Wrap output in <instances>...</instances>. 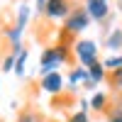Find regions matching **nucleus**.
Wrapping results in <instances>:
<instances>
[{
  "label": "nucleus",
  "instance_id": "nucleus-1",
  "mask_svg": "<svg viewBox=\"0 0 122 122\" xmlns=\"http://www.w3.org/2000/svg\"><path fill=\"white\" fill-rule=\"evenodd\" d=\"M64 61H68V46H66V44H56V46L44 49L42 59H39V71H42V76L56 71Z\"/></svg>",
  "mask_w": 122,
  "mask_h": 122
},
{
  "label": "nucleus",
  "instance_id": "nucleus-2",
  "mask_svg": "<svg viewBox=\"0 0 122 122\" xmlns=\"http://www.w3.org/2000/svg\"><path fill=\"white\" fill-rule=\"evenodd\" d=\"M90 22H93V20L88 17V12H86L83 7L71 10L68 17L64 20V32H66V34H68V32H71V34H81V32H86V29H88Z\"/></svg>",
  "mask_w": 122,
  "mask_h": 122
},
{
  "label": "nucleus",
  "instance_id": "nucleus-3",
  "mask_svg": "<svg viewBox=\"0 0 122 122\" xmlns=\"http://www.w3.org/2000/svg\"><path fill=\"white\" fill-rule=\"evenodd\" d=\"M73 54L81 61V66L88 68V66H93L98 61V44L93 39H81V42H76V46H73Z\"/></svg>",
  "mask_w": 122,
  "mask_h": 122
},
{
  "label": "nucleus",
  "instance_id": "nucleus-4",
  "mask_svg": "<svg viewBox=\"0 0 122 122\" xmlns=\"http://www.w3.org/2000/svg\"><path fill=\"white\" fill-rule=\"evenodd\" d=\"M71 12V7H68V0H46V5H44V12L49 20H66Z\"/></svg>",
  "mask_w": 122,
  "mask_h": 122
},
{
  "label": "nucleus",
  "instance_id": "nucleus-5",
  "mask_svg": "<svg viewBox=\"0 0 122 122\" xmlns=\"http://www.w3.org/2000/svg\"><path fill=\"white\" fill-rule=\"evenodd\" d=\"M86 12L90 20H95V22H103V20L110 15V5L107 0H86Z\"/></svg>",
  "mask_w": 122,
  "mask_h": 122
},
{
  "label": "nucleus",
  "instance_id": "nucleus-6",
  "mask_svg": "<svg viewBox=\"0 0 122 122\" xmlns=\"http://www.w3.org/2000/svg\"><path fill=\"white\" fill-rule=\"evenodd\" d=\"M61 88H64V78H61V73L51 71V73L42 76V90H44V93L56 95V93H61Z\"/></svg>",
  "mask_w": 122,
  "mask_h": 122
},
{
  "label": "nucleus",
  "instance_id": "nucleus-7",
  "mask_svg": "<svg viewBox=\"0 0 122 122\" xmlns=\"http://www.w3.org/2000/svg\"><path fill=\"white\" fill-rule=\"evenodd\" d=\"M86 71H88V78L93 81L95 86H98V83H103V81H105V73H107L105 66H103V61H95V64H93V66H88Z\"/></svg>",
  "mask_w": 122,
  "mask_h": 122
},
{
  "label": "nucleus",
  "instance_id": "nucleus-8",
  "mask_svg": "<svg viewBox=\"0 0 122 122\" xmlns=\"http://www.w3.org/2000/svg\"><path fill=\"white\" fill-rule=\"evenodd\" d=\"M27 56H29V51H27V49L22 46V49H20V51L15 54V73L17 76H25V66H27Z\"/></svg>",
  "mask_w": 122,
  "mask_h": 122
},
{
  "label": "nucleus",
  "instance_id": "nucleus-9",
  "mask_svg": "<svg viewBox=\"0 0 122 122\" xmlns=\"http://www.w3.org/2000/svg\"><path fill=\"white\" fill-rule=\"evenodd\" d=\"M29 5H20V10H17V22H15V27L20 29V32H25V27H27V22H29Z\"/></svg>",
  "mask_w": 122,
  "mask_h": 122
},
{
  "label": "nucleus",
  "instance_id": "nucleus-10",
  "mask_svg": "<svg viewBox=\"0 0 122 122\" xmlns=\"http://www.w3.org/2000/svg\"><path fill=\"white\" fill-rule=\"evenodd\" d=\"M105 46L107 49H122V29H112L110 37H105Z\"/></svg>",
  "mask_w": 122,
  "mask_h": 122
},
{
  "label": "nucleus",
  "instance_id": "nucleus-11",
  "mask_svg": "<svg viewBox=\"0 0 122 122\" xmlns=\"http://www.w3.org/2000/svg\"><path fill=\"white\" fill-rule=\"evenodd\" d=\"M93 110H98V112H103V110L107 107V93H95L93 98H90V103H88Z\"/></svg>",
  "mask_w": 122,
  "mask_h": 122
},
{
  "label": "nucleus",
  "instance_id": "nucleus-12",
  "mask_svg": "<svg viewBox=\"0 0 122 122\" xmlns=\"http://www.w3.org/2000/svg\"><path fill=\"white\" fill-rule=\"evenodd\" d=\"M86 78H88V71H86L83 66H78V68H73V71H71V76H68V83H71V86H76V83H83Z\"/></svg>",
  "mask_w": 122,
  "mask_h": 122
},
{
  "label": "nucleus",
  "instance_id": "nucleus-13",
  "mask_svg": "<svg viewBox=\"0 0 122 122\" xmlns=\"http://www.w3.org/2000/svg\"><path fill=\"white\" fill-rule=\"evenodd\" d=\"M107 81H110L115 88H122V66L115 68V71H110V73H107Z\"/></svg>",
  "mask_w": 122,
  "mask_h": 122
},
{
  "label": "nucleus",
  "instance_id": "nucleus-14",
  "mask_svg": "<svg viewBox=\"0 0 122 122\" xmlns=\"http://www.w3.org/2000/svg\"><path fill=\"white\" fill-rule=\"evenodd\" d=\"M103 66H105V71H115V68H120V66H122V54H120V56H110V59H105Z\"/></svg>",
  "mask_w": 122,
  "mask_h": 122
},
{
  "label": "nucleus",
  "instance_id": "nucleus-15",
  "mask_svg": "<svg viewBox=\"0 0 122 122\" xmlns=\"http://www.w3.org/2000/svg\"><path fill=\"white\" fill-rule=\"evenodd\" d=\"M15 122H42V117L39 115H34V112H22Z\"/></svg>",
  "mask_w": 122,
  "mask_h": 122
},
{
  "label": "nucleus",
  "instance_id": "nucleus-16",
  "mask_svg": "<svg viewBox=\"0 0 122 122\" xmlns=\"http://www.w3.org/2000/svg\"><path fill=\"white\" fill-rule=\"evenodd\" d=\"M68 122H90V117H88V112L78 110V112H73V115L68 117Z\"/></svg>",
  "mask_w": 122,
  "mask_h": 122
},
{
  "label": "nucleus",
  "instance_id": "nucleus-17",
  "mask_svg": "<svg viewBox=\"0 0 122 122\" xmlns=\"http://www.w3.org/2000/svg\"><path fill=\"white\" fill-rule=\"evenodd\" d=\"M12 68H15V54H7L5 61H3V71H5V73H10Z\"/></svg>",
  "mask_w": 122,
  "mask_h": 122
},
{
  "label": "nucleus",
  "instance_id": "nucleus-18",
  "mask_svg": "<svg viewBox=\"0 0 122 122\" xmlns=\"http://www.w3.org/2000/svg\"><path fill=\"white\" fill-rule=\"evenodd\" d=\"M107 122H122V112H120V110H110V115H107Z\"/></svg>",
  "mask_w": 122,
  "mask_h": 122
},
{
  "label": "nucleus",
  "instance_id": "nucleus-19",
  "mask_svg": "<svg viewBox=\"0 0 122 122\" xmlns=\"http://www.w3.org/2000/svg\"><path fill=\"white\" fill-rule=\"evenodd\" d=\"M44 5H46V0H37V10L39 12H44Z\"/></svg>",
  "mask_w": 122,
  "mask_h": 122
},
{
  "label": "nucleus",
  "instance_id": "nucleus-20",
  "mask_svg": "<svg viewBox=\"0 0 122 122\" xmlns=\"http://www.w3.org/2000/svg\"><path fill=\"white\" fill-rule=\"evenodd\" d=\"M115 110H120V112H122V98L117 100V105H115Z\"/></svg>",
  "mask_w": 122,
  "mask_h": 122
},
{
  "label": "nucleus",
  "instance_id": "nucleus-21",
  "mask_svg": "<svg viewBox=\"0 0 122 122\" xmlns=\"http://www.w3.org/2000/svg\"><path fill=\"white\" fill-rule=\"evenodd\" d=\"M117 10H122V0H120V3H117Z\"/></svg>",
  "mask_w": 122,
  "mask_h": 122
},
{
  "label": "nucleus",
  "instance_id": "nucleus-22",
  "mask_svg": "<svg viewBox=\"0 0 122 122\" xmlns=\"http://www.w3.org/2000/svg\"><path fill=\"white\" fill-rule=\"evenodd\" d=\"M0 122H3V120H0Z\"/></svg>",
  "mask_w": 122,
  "mask_h": 122
}]
</instances>
